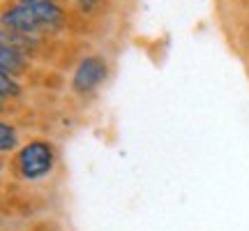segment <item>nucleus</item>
I'll use <instances>...</instances> for the list:
<instances>
[{
    "label": "nucleus",
    "mask_w": 249,
    "mask_h": 231,
    "mask_svg": "<svg viewBox=\"0 0 249 231\" xmlns=\"http://www.w3.org/2000/svg\"><path fill=\"white\" fill-rule=\"evenodd\" d=\"M17 146V132L9 123H0V148L2 153H9Z\"/></svg>",
    "instance_id": "5"
},
{
    "label": "nucleus",
    "mask_w": 249,
    "mask_h": 231,
    "mask_svg": "<svg viewBox=\"0 0 249 231\" xmlns=\"http://www.w3.org/2000/svg\"><path fill=\"white\" fill-rule=\"evenodd\" d=\"M0 65H2V72L5 74H18L26 67V58L18 51L17 46H9L7 42H2V49H0Z\"/></svg>",
    "instance_id": "4"
},
{
    "label": "nucleus",
    "mask_w": 249,
    "mask_h": 231,
    "mask_svg": "<svg viewBox=\"0 0 249 231\" xmlns=\"http://www.w3.org/2000/svg\"><path fill=\"white\" fill-rule=\"evenodd\" d=\"M62 23V9L51 0L39 2H21L17 7L7 9L2 14V26L12 28L17 33H42V30H55Z\"/></svg>",
    "instance_id": "1"
},
{
    "label": "nucleus",
    "mask_w": 249,
    "mask_h": 231,
    "mask_svg": "<svg viewBox=\"0 0 249 231\" xmlns=\"http://www.w3.org/2000/svg\"><path fill=\"white\" fill-rule=\"evenodd\" d=\"M76 2H79V7H81V9H90V7H95L99 0H76Z\"/></svg>",
    "instance_id": "7"
},
{
    "label": "nucleus",
    "mask_w": 249,
    "mask_h": 231,
    "mask_svg": "<svg viewBox=\"0 0 249 231\" xmlns=\"http://www.w3.org/2000/svg\"><path fill=\"white\" fill-rule=\"evenodd\" d=\"M104 79H107V62L99 56H88L79 62L71 86L76 93H92L95 88H99V83Z\"/></svg>",
    "instance_id": "3"
},
{
    "label": "nucleus",
    "mask_w": 249,
    "mask_h": 231,
    "mask_svg": "<svg viewBox=\"0 0 249 231\" xmlns=\"http://www.w3.org/2000/svg\"><path fill=\"white\" fill-rule=\"evenodd\" d=\"M53 148L46 141H33L23 146L17 157L18 173L26 180H37L53 169Z\"/></svg>",
    "instance_id": "2"
},
{
    "label": "nucleus",
    "mask_w": 249,
    "mask_h": 231,
    "mask_svg": "<svg viewBox=\"0 0 249 231\" xmlns=\"http://www.w3.org/2000/svg\"><path fill=\"white\" fill-rule=\"evenodd\" d=\"M21 2H39V0H21Z\"/></svg>",
    "instance_id": "8"
},
{
    "label": "nucleus",
    "mask_w": 249,
    "mask_h": 231,
    "mask_svg": "<svg viewBox=\"0 0 249 231\" xmlns=\"http://www.w3.org/2000/svg\"><path fill=\"white\" fill-rule=\"evenodd\" d=\"M0 86H2V90H0L2 99H7L9 93H12V95H17V93H18V90H17V83L9 79V74H5V72H2V77H0Z\"/></svg>",
    "instance_id": "6"
}]
</instances>
